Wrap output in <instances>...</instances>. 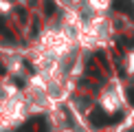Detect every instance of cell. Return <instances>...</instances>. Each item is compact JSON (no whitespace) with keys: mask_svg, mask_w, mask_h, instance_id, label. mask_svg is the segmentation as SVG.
I'll return each instance as SVG.
<instances>
[{"mask_svg":"<svg viewBox=\"0 0 134 132\" xmlns=\"http://www.w3.org/2000/svg\"><path fill=\"white\" fill-rule=\"evenodd\" d=\"M125 73L127 75H134V51H130L125 55Z\"/></svg>","mask_w":134,"mask_h":132,"instance_id":"5b68a950","label":"cell"},{"mask_svg":"<svg viewBox=\"0 0 134 132\" xmlns=\"http://www.w3.org/2000/svg\"><path fill=\"white\" fill-rule=\"evenodd\" d=\"M18 95H20L18 88L11 84V81H0V103H7L11 99H15Z\"/></svg>","mask_w":134,"mask_h":132,"instance_id":"277c9868","label":"cell"},{"mask_svg":"<svg viewBox=\"0 0 134 132\" xmlns=\"http://www.w3.org/2000/svg\"><path fill=\"white\" fill-rule=\"evenodd\" d=\"M86 7L94 15H105L110 11V7H112V0H86Z\"/></svg>","mask_w":134,"mask_h":132,"instance_id":"3957f363","label":"cell"},{"mask_svg":"<svg viewBox=\"0 0 134 132\" xmlns=\"http://www.w3.org/2000/svg\"><path fill=\"white\" fill-rule=\"evenodd\" d=\"M123 103H125L123 86H121V81L114 77V79H110L108 84L101 88V92H99V106L103 108V112L114 114V112H119V110L123 108Z\"/></svg>","mask_w":134,"mask_h":132,"instance_id":"7a4b0ae2","label":"cell"},{"mask_svg":"<svg viewBox=\"0 0 134 132\" xmlns=\"http://www.w3.org/2000/svg\"><path fill=\"white\" fill-rule=\"evenodd\" d=\"M112 37V22L108 15H94L88 22H81L79 33V46L83 48H97L105 46Z\"/></svg>","mask_w":134,"mask_h":132,"instance_id":"6da1fadb","label":"cell"},{"mask_svg":"<svg viewBox=\"0 0 134 132\" xmlns=\"http://www.w3.org/2000/svg\"><path fill=\"white\" fill-rule=\"evenodd\" d=\"M11 7V0H0V9H2V11H7Z\"/></svg>","mask_w":134,"mask_h":132,"instance_id":"8992f818","label":"cell"}]
</instances>
